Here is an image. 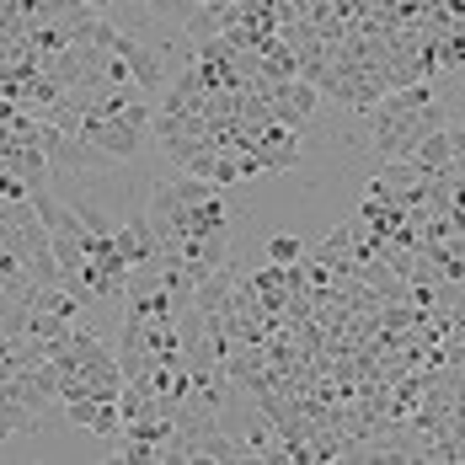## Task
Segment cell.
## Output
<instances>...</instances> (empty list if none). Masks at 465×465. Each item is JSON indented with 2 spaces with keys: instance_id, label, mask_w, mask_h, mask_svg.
Listing matches in <instances>:
<instances>
[{
  "instance_id": "5b68a950",
  "label": "cell",
  "mask_w": 465,
  "mask_h": 465,
  "mask_svg": "<svg viewBox=\"0 0 465 465\" xmlns=\"http://www.w3.org/2000/svg\"><path fill=\"white\" fill-rule=\"evenodd\" d=\"M407 161L418 166L422 177H450L455 172V124H439L433 134H422Z\"/></svg>"
},
{
  "instance_id": "8992f818",
  "label": "cell",
  "mask_w": 465,
  "mask_h": 465,
  "mask_svg": "<svg viewBox=\"0 0 465 465\" xmlns=\"http://www.w3.org/2000/svg\"><path fill=\"white\" fill-rule=\"evenodd\" d=\"M465 64V33H439V75Z\"/></svg>"
},
{
  "instance_id": "7a4b0ae2",
  "label": "cell",
  "mask_w": 465,
  "mask_h": 465,
  "mask_svg": "<svg viewBox=\"0 0 465 465\" xmlns=\"http://www.w3.org/2000/svg\"><path fill=\"white\" fill-rule=\"evenodd\" d=\"M81 134L92 144H102L118 166L129 161V155H140L144 144V124H134V118H96V113H86V124H81Z\"/></svg>"
},
{
  "instance_id": "3957f363",
  "label": "cell",
  "mask_w": 465,
  "mask_h": 465,
  "mask_svg": "<svg viewBox=\"0 0 465 465\" xmlns=\"http://www.w3.org/2000/svg\"><path fill=\"white\" fill-rule=\"evenodd\" d=\"M316 102H322V86H316V81H305V75L279 81V86L268 92L273 118H279V124H289V129H305V124L316 118Z\"/></svg>"
},
{
  "instance_id": "6da1fadb",
  "label": "cell",
  "mask_w": 465,
  "mask_h": 465,
  "mask_svg": "<svg viewBox=\"0 0 465 465\" xmlns=\"http://www.w3.org/2000/svg\"><path fill=\"white\" fill-rule=\"evenodd\" d=\"M113 48L129 59V75H134L144 92L161 102V92L172 86V75H166V54H161V48H150L144 38H134V33H118V38H113Z\"/></svg>"
},
{
  "instance_id": "52a82bcc",
  "label": "cell",
  "mask_w": 465,
  "mask_h": 465,
  "mask_svg": "<svg viewBox=\"0 0 465 465\" xmlns=\"http://www.w3.org/2000/svg\"><path fill=\"white\" fill-rule=\"evenodd\" d=\"M300 257H305L300 235H273V241H268V262H279V268H289V262H300Z\"/></svg>"
},
{
  "instance_id": "277c9868",
  "label": "cell",
  "mask_w": 465,
  "mask_h": 465,
  "mask_svg": "<svg viewBox=\"0 0 465 465\" xmlns=\"http://www.w3.org/2000/svg\"><path fill=\"white\" fill-rule=\"evenodd\" d=\"M252 150H257V161H262V172H283V166H294L300 161V129H289V124H262L257 134H252Z\"/></svg>"
}]
</instances>
